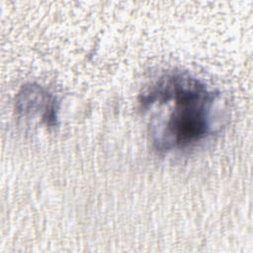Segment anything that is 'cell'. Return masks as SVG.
<instances>
[{"label":"cell","instance_id":"cell-1","mask_svg":"<svg viewBox=\"0 0 253 253\" xmlns=\"http://www.w3.org/2000/svg\"><path fill=\"white\" fill-rule=\"evenodd\" d=\"M215 93L191 74L174 71L161 76L139 96L143 110L155 104H173L160 130L153 132L159 151L185 148L211 133V112Z\"/></svg>","mask_w":253,"mask_h":253},{"label":"cell","instance_id":"cell-2","mask_svg":"<svg viewBox=\"0 0 253 253\" xmlns=\"http://www.w3.org/2000/svg\"><path fill=\"white\" fill-rule=\"evenodd\" d=\"M16 111L26 118L41 117L46 126L57 125L58 101L41 85L30 83L21 88L16 97Z\"/></svg>","mask_w":253,"mask_h":253}]
</instances>
